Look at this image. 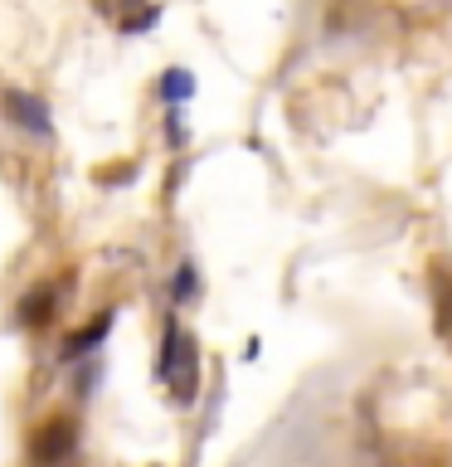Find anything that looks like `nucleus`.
I'll return each mask as SVG.
<instances>
[{"label":"nucleus","mask_w":452,"mask_h":467,"mask_svg":"<svg viewBox=\"0 0 452 467\" xmlns=\"http://www.w3.org/2000/svg\"><path fill=\"white\" fill-rule=\"evenodd\" d=\"M108 327H112V312H102V317L93 321V327H87V331H78V336L68 341V356H87V350H93V346L102 341V336H108Z\"/></svg>","instance_id":"5"},{"label":"nucleus","mask_w":452,"mask_h":467,"mask_svg":"<svg viewBox=\"0 0 452 467\" xmlns=\"http://www.w3.org/2000/svg\"><path fill=\"white\" fill-rule=\"evenodd\" d=\"M156 15H160V10H146V15H137V20H127L122 29H127V35H141V29H151V25H156Z\"/></svg>","instance_id":"7"},{"label":"nucleus","mask_w":452,"mask_h":467,"mask_svg":"<svg viewBox=\"0 0 452 467\" xmlns=\"http://www.w3.org/2000/svg\"><path fill=\"white\" fill-rule=\"evenodd\" d=\"M170 287H175V297L185 302L190 292H195V268H190V263H180V273H175V283H170Z\"/></svg>","instance_id":"6"},{"label":"nucleus","mask_w":452,"mask_h":467,"mask_svg":"<svg viewBox=\"0 0 452 467\" xmlns=\"http://www.w3.org/2000/svg\"><path fill=\"white\" fill-rule=\"evenodd\" d=\"M73 448V429H68V423H54V433L49 438H39V462H58V458H64V452Z\"/></svg>","instance_id":"3"},{"label":"nucleus","mask_w":452,"mask_h":467,"mask_svg":"<svg viewBox=\"0 0 452 467\" xmlns=\"http://www.w3.org/2000/svg\"><path fill=\"white\" fill-rule=\"evenodd\" d=\"M190 93H195V78H190L185 68H166V73H160V98H166V102H185Z\"/></svg>","instance_id":"4"},{"label":"nucleus","mask_w":452,"mask_h":467,"mask_svg":"<svg viewBox=\"0 0 452 467\" xmlns=\"http://www.w3.org/2000/svg\"><path fill=\"white\" fill-rule=\"evenodd\" d=\"M160 379L180 394V400H190L195 394V370H200V350H195V341L180 331V327H170L166 331V350H160Z\"/></svg>","instance_id":"1"},{"label":"nucleus","mask_w":452,"mask_h":467,"mask_svg":"<svg viewBox=\"0 0 452 467\" xmlns=\"http://www.w3.org/2000/svg\"><path fill=\"white\" fill-rule=\"evenodd\" d=\"M0 112L10 117L20 131H29V137H54V117H49V102H44L39 93H29V88H0Z\"/></svg>","instance_id":"2"}]
</instances>
